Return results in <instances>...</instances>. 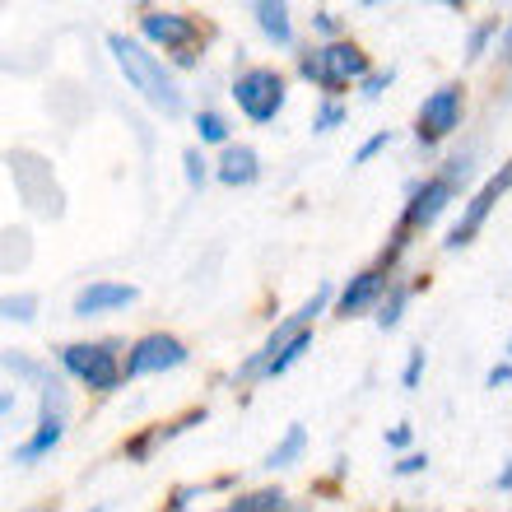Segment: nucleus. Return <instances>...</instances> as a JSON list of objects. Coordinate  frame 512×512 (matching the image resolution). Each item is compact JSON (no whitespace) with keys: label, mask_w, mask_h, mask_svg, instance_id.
Here are the masks:
<instances>
[{"label":"nucleus","mask_w":512,"mask_h":512,"mask_svg":"<svg viewBox=\"0 0 512 512\" xmlns=\"http://www.w3.org/2000/svg\"><path fill=\"white\" fill-rule=\"evenodd\" d=\"M508 187H512V163H508V168H503L499 177H489L485 187L475 191V201L466 205V215H461V224H457V229H452V238H447V247H452V252H457V247H466V243H471V238H475V233L485 229L489 210L499 205V196H503V191H508Z\"/></svg>","instance_id":"nucleus-6"},{"label":"nucleus","mask_w":512,"mask_h":512,"mask_svg":"<svg viewBox=\"0 0 512 512\" xmlns=\"http://www.w3.org/2000/svg\"><path fill=\"white\" fill-rule=\"evenodd\" d=\"M126 303H135V284H89V289H80V298H75V317H94V312H108V308H126Z\"/></svg>","instance_id":"nucleus-10"},{"label":"nucleus","mask_w":512,"mask_h":512,"mask_svg":"<svg viewBox=\"0 0 512 512\" xmlns=\"http://www.w3.org/2000/svg\"><path fill=\"white\" fill-rule=\"evenodd\" d=\"M340 117H345V112H340L336 103H326V108L317 112V131H331V126H340Z\"/></svg>","instance_id":"nucleus-25"},{"label":"nucleus","mask_w":512,"mask_h":512,"mask_svg":"<svg viewBox=\"0 0 512 512\" xmlns=\"http://www.w3.org/2000/svg\"><path fill=\"white\" fill-rule=\"evenodd\" d=\"M108 47H112V56H117V66H122L126 84L145 98L149 108H159L163 117H182V89H177L173 75H168V70H163L159 61L140 47V42L122 38V33H112Z\"/></svg>","instance_id":"nucleus-1"},{"label":"nucleus","mask_w":512,"mask_h":512,"mask_svg":"<svg viewBox=\"0 0 512 512\" xmlns=\"http://www.w3.org/2000/svg\"><path fill=\"white\" fill-rule=\"evenodd\" d=\"M401 308H405V289H396V294L382 303V312H378V326H396L401 322Z\"/></svg>","instance_id":"nucleus-21"},{"label":"nucleus","mask_w":512,"mask_h":512,"mask_svg":"<svg viewBox=\"0 0 512 512\" xmlns=\"http://www.w3.org/2000/svg\"><path fill=\"white\" fill-rule=\"evenodd\" d=\"M461 126V89H438L433 98H424V108H419V140L433 145V140H443L447 131H457Z\"/></svg>","instance_id":"nucleus-7"},{"label":"nucleus","mask_w":512,"mask_h":512,"mask_svg":"<svg viewBox=\"0 0 512 512\" xmlns=\"http://www.w3.org/2000/svg\"><path fill=\"white\" fill-rule=\"evenodd\" d=\"M252 14H256V24H261L266 38H275V42L294 38V33H289V5H280V0H261Z\"/></svg>","instance_id":"nucleus-14"},{"label":"nucleus","mask_w":512,"mask_h":512,"mask_svg":"<svg viewBox=\"0 0 512 512\" xmlns=\"http://www.w3.org/2000/svg\"><path fill=\"white\" fill-rule=\"evenodd\" d=\"M5 368H10V373H19V378H42V368L28 364V359H19V354H5Z\"/></svg>","instance_id":"nucleus-24"},{"label":"nucleus","mask_w":512,"mask_h":512,"mask_svg":"<svg viewBox=\"0 0 512 512\" xmlns=\"http://www.w3.org/2000/svg\"><path fill=\"white\" fill-rule=\"evenodd\" d=\"M447 201H452V182H447V177L424 182V187L415 191V201L405 205V229H424V224H433V219L447 210Z\"/></svg>","instance_id":"nucleus-9"},{"label":"nucleus","mask_w":512,"mask_h":512,"mask_svg":"<svg viewBox=\"0 0 512 512\" xmlns=\"http://www.w3.org/2000/svg\"><path fill=\"white\" fill-rule=\"evenodd\" d=\"M424 466H429L424 457H405L401 466H396V471H401V475H415V471H424Z\"/></svg>","instance_id":"nucleus-29"},{"label":"nucleus","mask_w":512,"mask_h":512,"mask_svg":"<svg viewBox=\"0 0 512 512\" xmlns=\"http://www.w3.org/2000/svg\"><path fill=\"white\" fill-rule=\"evenodd\" d=\"M33 308H38V298H33V294L5 298V317H10V322H33Z\"/></svg>","instance_id":"nucleus-19"},{"label":"nucleus","mask_w":512,"mask_h":512,"mask_svg":"<svg viewBox=\"0 0 512 512\" xmlns=\"http://www.w3.org/2000/svg\"><path fill=\"white\" fill-rule=\"evenodd\" d=\"M42 410H47L42 419H61V415H66V391H61V382H47V391H42Z\"/></svg>","instance_id":"nucleus-20"},{"label":"nucleus","mask_w":512,"mask_h":512,"mask_svg":"<svg viewBox=\"0 0 512 512\" xmlns=\"http://www.w3.org/2000/svg\"><path fill=\"white\" fill-rule=\"evenodd\" d=\"M508 378H512V368H494V373H489V387H503Z\"/></svg>","instance_id":"nucleus-31"},{"label":"nucleus","mask_w":512,"mask_h":512,"mask_svg":"<svg viewBox=\"0 0 512 512\" xmlns=\"http://www.w3.org/2000/svg\"><path fill=\"white\" fill-rule=\"evenodd\" d=\"M182 163H187V182H191V187H201V182H205V159L196 154V149H187V159H182Z\"/></svg>","instance_id":"nucleus-23"},{"label":"nucleus","mask_w":512,"mask_h":512,"mask_svg":"<svg viewBox=\"0 0 512 512\" xmlns=\"http://www.w3.org/2000/svg\"><path fill=\"white\" fill-rule=\"evenodd\" d=\"M303 443H308V433H303V424H294V429L284 433V443L266 457V466H270V471H275V466H294V457L303 452Z\"/></svg>","instance_id":"nucleus-15"},{"label":"nucleus","mask_w":512,"mask_h":512,"mask_svg":"<svg viewBox=\"0 0 512 512\" xmlns=\"http://www.w3.org/2000/svg\"><path fill=\"white\" fill-rule=\"evenodd\" d=\"M89 512H103V508H89Z\"/></svg>","instance_id":"nucleus-34"},{"label":"nucleus","mask_w":512,"mask_h":512,"mask_svg":"<svg viewBox=\"0 0 512 512\" xmlns=\"http://www.w3.org/2000/svg\"><path fill=\"white\" fill-rule=\"evenodd\" d=\"M387 84H391V75H368V84H364V94H368V98H378V94H382V89H387Z\"/></svg>","instance_id":"nucleus-28"},{"label":"nucleus","mask_w":512,"mask_h":512,"mask_svg":"<svg viewBox=\"0 0 512 512\" xmlns=\"http://www.w3.org/2000/svg\"><path fill=\"white\" fill-rule=\"evenodd\" d=\"M489 33H494V24H485V28H475V33H471V56H480V52H485Z\"/></svg>","instance_id":"nucleus-27"},{"label":"nucleus","mask_w":512,"mask_h":512,"mask_svg":"<svg viewBox=\"0 0 512 512\" xmlns=\"http://www.w3.org/2000/svg\"><path fill=\"white\" fill-rule=\"evenodd\" d=\"M308 350H312V336H308V331H303V336H298V340H289V345H284V350L275 354V359H270V368H266V373H270V378H275V373H284V368L294 364V359H303V354H308Z\"/></svg>","instance_id":"nucleus-16"},{"label":"nucleus","mask_w":512,"mask_h":512,"mask_svg":"<svg viewBox=\"0 0 512 512\" xmlns=\"http://www.w3.org/2000/svg\"><path fill=\"white\" fill-rule=\"evenodd\" d=\"M61 433H66V424H61V419H42L38 433H33V438H28V443L14 452V461H38V457H47V452L61 443Z\"/></svg>","instance_id":"nucleus-13"},{"label":"nucleus","mask_w":512,"mask_h":512,"mask_svg":"<svg viewBox=\"0 0 512 512\" xmlns=\"http://www.w3.org/2000/svg\"><path fill=\"white\" fill-rule=\"evenodd\" d=\"M196 131H201V140H210V145L229 140V126H224V117H215V112H201V117H196Z\"/></svg>","instance_id":"nucleus-18"},{"label":"nucleus","mask_w":512,"mask_h":512,"mask_svg":"<svg viewBox=\"0 0 512 512\" xmlns=\"http://www.w3.org/2000/svg\"><path fill=\"white\" fill-rule=\"evenodd\" d=\"M419 368H424V350L410 354V364H405V387H415L419 382Z\"/></svg>","instance_id":"nucleus-26"},{"label":"nucleus","mask_w":512,"mask_h":512,"mask_svg":"<svg viewBox=\"0 0 512 512\" xmlns=\"http://www.w3.org/2000/svg\"><path fill=\"white\" fill-rule=\"evenodd\" d=\"M503 47H512V24H508V33H503Z\"/></svg>","instance_id":"nucleus-33"},{"label":"nucleus","mask_w":512,"mask_h":512,"mask_svg":"<svg viewBox=\"0 0 512 512\" xmlns=\"http://www.w3.org/2000/svg\"><path fill=\"white\" fill-rule=\"evenodd\" d=\"M256 149H247V145H238V149H229L224 159H219V182H229V187H247V182H256Z\"/></svg>","instance_id":"nucleus-12"},{"label":"nucleus","mask_w":512,"mask_h":512,"mask_svg":"<svg viewBox=\"0 0 512 512\" xmlns=\"http://www.w3.org/2000/svg\"><path fill=\"white\" fill-rule=\"evenodd\" d=\"M387 443H391V447H405V443H410V429H391Z\"/></svg>","instance_id":"nucleus-30"},{"label":"nucleus","mask_w":512,"mask_h":512,"mask_svg":"<svg viewBox=\"0 0 512 512\" xmlns=\"http://www.w3.org/2000/svg\"><path fill=\"white\" fill-rule=\"evenodd\" d=\"M140 28H145V38H154V42H163L168 52H177V61L182 66H191L196 61V38H201V28L191 24L187 14H145L140 19Z\"/></svg>","instance_id":"nucleus-5"},{"label":"nucleus","mask_w":512,"mask_h":512,"mask_svg":"<svg viewBox=\"0 0 512 512\" xmlns=\"http://www.w3.org/2000/svg\"><path fill=\"white\" fill-rule=\"evenodd\" d=\"M382 284H387V275H382V270H364V275H354L350 289L340 294V312H345V317L364 312L368 303H373V298L382 294Z\"/></svg>","instance_id":"nucleus-11"},{"label":"nucleus","mask_w":512,"mask_h":512,"mask_svg":"<svg viewBox=\"0 0 512 512\" xmlns=\"http://www.w3.org/2000/svg\"><path fill=\"white\" fill-rule=\"evenodd\" d=\"M387 140H391L387 131H378V135H373V140H364V145H359V154H354V163H368V159H373V154H378V149H387Z\"/></svg>","instance_id":"nucleus-22"},{"label":"nucleus","mask_w":512,"mask_h":512,"mask_svg":"<svg viewBox=\"0 0 512 512\" xmlns=\"http://www.w3.org/2000/svg\"><path fill=\"white\" fill-rule=\"evenodd\" d=\"M61 364L70 368V373H80L84 382L94 391H112L117 382H122V368H117V345H70L66 354H61Z\"/></svg>","instance_id":"nucleus-4"},{"label":"nucleus","mask_w":512,"mask_h":512,"mask_svg":"<svg viewBox=\"0 0 512 512\" xmlns=\"http://www.w3.org/2000/svg\"><path fill=\"white\" fill-rule=\"evenodd\" d=\"M233 512H284V494H252V499L233 503Z\"/></svg>","instance_id":"nucleus-17"},{"label":"nucleus","mask_w":512,"mask_h":512,"mask_svg":"<svg viewBox=\"0 0 512 512\" xmlns=\"http://www.w3.org/2000/svg\"><path fill=\"white\" fill-rule=\"evenodd\" d=\"M177 364H187L182 340H173V336H145L131 350V359H126V373H131V378H145V373H163V368H177Z\"/></svg>","instance_id":"nucleus-8"},{"label":"nucleus","mask_w":512,"mask_h":512,"mask_svg":"<svg viewBox=\"0 0 512 512\" xmlns=\"http://www.w3.org/2000/svg\"><path fill=\"white\" fill-rule=\"evenodd\" d=\"M499 489H512V466H508V471L499 475Z\"/></svg>","instance_id":"nucleus-32"},{"label":"nucleus","mask_w":512,"mask_h":512,"mask_svg":"<svg viewBox=\"0 0 512 512\" xmlns=\"http://www.w3.org/2000/svg\"><path fill=\"white\" fill-rule=\"evenodd\" d=\"M233 98L252 122H275V112L284 108V80L275 70H247L243 80L233 84Z\"/></svg>","instance_id":"nucleus-3"},{"label":"nucleus","mask_w":512,"mask_h":512,"mask_svg":"<svg viewBox=\"0 0 512 512\" xmlns=\"http://www.w3.org/2000/svg\"><path fill=\"white\" fill-rule=\"evenodd\" d=\"M303 75L312 84H322V89H345L350 80L368 75V56L354 47V42H331L322 52L303 56Z\"/></svg>","instance_id":"nucleus-2"}]
</instances>
